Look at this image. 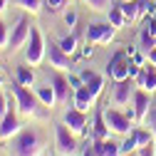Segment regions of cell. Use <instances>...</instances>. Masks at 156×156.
<instances>
[{
	"instance_id": "cell-11",
	"label": "cell",
	"mask_w": 156,
	"mask_h": 156,
	"mask_svg": "<svg viewBox=\"0 0 156 156\" xmlns=\"http://www.w3.org/2000/svg\"><path fill=\"white\" fill-rule=\"evenodd\" d=\"M17 107H10L5 112V116L0 119V141H10L17 136V131H20V119H17Z\"/></svg>"
},
{
	"instance_id": "cell-41",
	"label": "cell",
	"mask_w": 156,
	"mask_h": 156,
	"mask_svg": "<svg viewBox=\"0 0 156 156\" xmlns=\"http://www.w3.org/2000/svg\"><path fill=\"white\" fill-rule=\"evenodd\" d=\"M0 84H3V77H0Z\"/></svg>"
},
{
	"instance_id": "cell-28",
	"label": "cell",
	"mask_w": 156,
	"mask_h": 156,
	"mask_svg": "<svg viewBox=\"0 0 156 156\" xmlns=\"http://www.w3.org/2000/svg\"><path fill=\"white\" fill-rule=\"evenodd\" d=\"M151 47H156V37H154V35H149V32L141 27V50H146V52H149Z\"/></svg>"
},
{
	"instance_id": "cell-16",
	"label": "cell",
	"mask_w": 156,
	"mask_h": 156,
	"mask_svg": "<svg viewBox=\"0 0 156 156\" xmlns=\"http://www.w3.org/2000/svg\"><path fill=\"white\" fill-rule=\"evenodd\" d=\"M109 124L104 119V109H94V116H92V126H89V136L92 139H109Z\"/></svg>"
},
{
	"instance_id": "cell-38",
	"label": "cell",
	"mask_w": 156,
	"mask_h": 156,
	"mask_svg": "<svg viewBox=\"0 0 156 156\" xmlns=\"http://www.w3.org/2000/svg\"><path fill=\"white\" fill-rule=\"evenodd\" d=\"M146 62H151V65H156V47H151V50L146 52Z\"/></svg>"
},
{
	"instance_id": "cell-34",
	"label": "cell",
	"mask_w": 156,
	"mask_h": 156,
	"mask_svg": "<svg viewBox=\"0 0 156 156\" xmlns=\"http://www.w3.org/2000/svg\"><path fill=\"white\" fill-rule=\"evenodd\" d=\"M65 25H67V27H74V25H77V12H74V10H67V12H65Z\"/></svg>"
},
{
	"instance_id": "cell-22",
	"label": "cell",
	"mask_w": 156,
	"mask_h": 156,
	"mask_svg": "<svg viewBox=\"0 0 156 156\" xmlns=\"http://www.w3.org/2000/svg\"><path fill=\"white\" fill-rule=\"evenodd\" d=\"M107 20H109V23H112L116 30H119V27H124V25L129 23V20H126V15L122 12V8H119V5H112V8H109V12H107Z\"/></svg>"
},
{
	"instance_id": "cell-2",
	"label": "cell",
	"mask_w": 156,
	"mask_h": 156,
	"mask_svg": "<svg viewBox=\"0 0 156 156\" xmlns=\"http://www.w3.org/2000/svg\"><path fill=\"white\" fill-rule=\"evenodd\" d=\"M10 92H12V97H15V107H17V112H20L23 116H37V112H40V99H37V94H35V89H27L25 84H20V82H12L10 84Z\"/></svg>"
},
{
	"instance_id": "cell-15",
	"label": "cell",
	"mask_w": 156,
	"mask_h": 156,
	"mask_svg": "<svg viewBox=\"0 0 156 156\" xmlns=\"http://www.w3.org/2000/svg\"><path fill=\"white\" fill-rule=\"evenodd\" d=\"M134 82H136V87H141V89H146L149 94H154V92H156V65L146 62V65L139 69V74L134 77Z\"/></svg>"
},
{
	"instance_id": "cell-7",
	"label": "cell",
	"mask_w": 156,
	"mask_h": 156,
	"mask_svg": "<svg viewBox=\"0 0 156 156\" xmlns=\"http://www.w3.org/2000/svg\"><path fill=\"white\" fill-rule=\"evenodd\" d=\"M116 27L107 20V23H92L87 25V42L89 45H109L114 40Z\"/></svg>"
},
{
	"instance_id": "cell-36",
	"label": "cell",
	"mask_w": 156,
	"mask_h": 156,
	"mask_svg": "<svg viewBox=\"0 0 156 156\" xmlns=\"http://www.w3.org/2000/svg\"><path fill=\"white\" fill-rule=\"evenodd\" d=\"M80 156H97V151H94V144H87V146H82Z\"/></svg>"
},
{
	"instance_id": "cell-5",
	"label": "cell",
	"mask_w": 156,
	"mask_h": 156,
	"mask_svg": "<svg viewBox=\"0 0 156 156\" xmlns=\"http://www.w3.org/2000/svg\"><path fill=\"white\" fill-rule=\"evenodd\" d=\"M139 65H134V60H129V57L124 55V52H116L112 60H109V67H107V72H109V77L114 82H122V80H134L136 74H139Z\"/></svg>"
},
{
	"instance_id": "cell-40",
	"label": "cell",
	"mask_w": 156,
	"mask_h": 156,
	"mask_svg": "<svg viewBox=\"0 0 156 156\" xmlns=\"http://www.w3.org/2000/svg\"><path fill=\"white\" fill-rule=\"evenodd\" d=\"M5 5H8V0H0V12L5 10Z\"/></svg>"
},
{
	"instance_id": "cell-13",
	"label": "cell",
	"mask_w": 156,
	"mask_h": 156,
	"mask_svg": "<svg viewBox=\"0 0 156 156\" xmlns=\"http://www.w3.org/2000/svg\"><path fill=\"white\" fill-rule=\"evenodd\" d=\"M131 107L136 112V124H144L146 116H149V109H151V94L141 87H136L134 92V99H131Z\"/></svg>"
},
{
	"instance_id": "cell-39",
	"label": "cell",
	"mask_w": 156,
	"mask_h": 156,
	"mask_svg": "<svg viewBox=\"0 0 156 156\" xmlns=\"http://www.w3.org/2000/svg\"><path fill=\"white\" fill-rule=\"evenodd\" d=\"M82 57H92V47H89V45L82 50Z\"/></svg>"
},
{
	"instance_id": "cell-19",
	"label": "cell",
	"mask_w": 156,
	"mask_h": 156,
	"mask_svg": "<svg viewBox=\"0 0 156 156\" xmlns=\"http://www.w3.org/2000/svg\"><path fill=\"white\" fill-rule=\"evenodd\" d=\"M35 94H37V99H40V104L45 109H55L57 107V94H55L52 82L50 84H35Z\"/></svg>"
},
{
	"instance_id": "cell-9",
	"label": "cell",
	"mask_w": 156,
	"mask_h": 156,
	"mask_svg": "<svg viewBox=\"0 0 156 156\" xmlns=\"http://www.w3.org/2000/svg\"><path fill=\"white\" fill-rule=\"evenodd\" d=\"M134 92H136V82L131 80H122V82H114V92H112V104L114 107H129L134 99Z\"/></svg>"
},
{
	"instance_id": "cell-27",
	"label": "cell",
	"mask_w": 156,
	"mask_h": 156,
	"mask_svg": "<svg viewBox=\"0 0 156 156\" xmlns=\"http://www.w3.org/2000/svg\"><path fill=\"white\" fill-rule=\"evenodd\" d=\"M67 3H69V0H45V5H47L50 12H62L67 8Z\"/></svg>"
},
{
	"instance_id": "cell-4",
	"label": "cell",
	"mask_w": 156,
	"mask_h": 156,
	"mask_svg": "<svg viewBox=\"0 0 156 156\" xmlns=\"http://www.w3.org/2000/svg\"><path fill=\"white\" fill-rule=\"evenodd\" d=\"M42 60H47V42L40 32V27L32 25V32H30V40L25 45V62L30 67H40Z\"/></svg>"
},
{
	"instance_id": "cell-37",
	"label": "cell",
	"mask_w": 156,
	"mask_h": 156,
	"mask_svg": "<svg viewBox=\"0 0 156 156\" xmlns=\"http://www.w3.org/2000/svg\"><path fill=\"white\" fill-rule=\"evenodd\" d=\"M131 60H134V65H139V67L146 65V60H144V55H141V52H134V55H131Z\"/></svg>"
},
{
	"instance_id": "cell-12",
	"label": "cell",
	"mask_w": 156,
	"mask_h": 156,
	"mask_svg": "<svg viewBox=\"0 0 156 156\" xmlns=\"http://www.w3.org/2000/svg\"><path fill=\"white\" fill-rule=\"evenodd\" d=\"M62 122L77 134V136H84L87 134V112H82V109H77L74 104L65 112V116H62Z\"/></svg>"
},
{
	"instance_id": "cell-1",
	"label": "cell",
	"mask_w": 156,
	"mask_h": 156,
	"mask_svg": "<svg viewBox=\"0 0 156 156\" xmlns=\"http://www.w3.org/2000/svg\"><path fill=\"white\" fill-rule=\"evenodd\" d=\"M12 156H45V136L40 129H20L12 139Z\"/></svg>"
},
{
	"instance_id": "cell-43",
	"label": "cell",
	"mask_w": 156,
	"mask_h": 156,
	"mask_svg": "<svg viewBox=\"0 0 156 156\" xmlns=\"http://www.w3.org/2000/svg\"><path fill=\"white\" fill-rule=\"evenodd\" d=\"M55 156H57V154H55Z\"/></svg>"
},
{
	"instance_id": "cell-35",
	"label": "cell",
	"mask_w": 156,
	"mask_h": 156,
	"mask_svg": "<svg viewBox=\"0 0 156 156\" xmlns=\"http://www.w3.org/2000/svg\"><path fill=\"white\" fill-rule=\"evenodd\" d=\"M67 80H69V84H72V89H80V87L84 84V80H82V77H80V74H69V77H67Z\"/></svg>"
},
{
	"instance_id": "cell-10",
	"label": "cell",
	"mask_w": 156,
	"mask_h": 156,
	"mask_svg": "<svg viewBox=\"0 0 156 156\" xmlns=\"http://www.w3.org/2000/svg\"><path fill=\"white\" fill-rule=\"evenodd\" d=\"M47 65L52 67V69H57V72H65V69H69L72 67V60H69V55L60 47V42H47Z\"/></svg>"
},
{
	"instance_id": "cell-3",
	"label": "cell",
	"mask_w": 156,
	"mask_h": 156,
	"mask_svg": "<svg viewBox=\"0 0 156 156\" xmlns=\"http://www.w3.org/2000/svg\"><path fill=\"white\" fill-rule=\"evenodd\" d=\"M80 149V141H77V134L65 124H55V154L57 156H77Z\"/></svg>"
},
{
	"instance_id": "cell-29",
	"label": "cell",
	"mask_w": 156,
	"mask_h": 156,
	"mask_svg": "<svg viewBox=\"0 0 156 156\" xmlns=\"http://www.w3.org/2000/svg\"><path fill=\"white\" fill-rule=\"evenodd\" d=\"M8 42H10V30L8 25L0 20V50H8Z\"/></svg>"
},
{
	"instance_id": "cell-18",
	"label": "cell",
	"mask_w": 156,
	"mask_h": 156,
	"mask_svg": "<svg viewBox=\"0 0 156 156\" xmlns=\"http://www.w3.org/2000/svg\"><path fill=\"white\" fill-rule=\"evenodd\" d=\"M139 146H141V124H134L131 131L124 136V141H122V154L129 156L134 151H139Z\"/></svg>"
},
{
	"instance_id": "cell-32",
	"label": "cell",
	"mask_w": 156,
	"mask_h": 156,
	"mask_svg": "<svg viewBox=\"0 0 156 156\" xmlns=\"http://www.w3.org/2000/svg\"><path fill=\"white\" fill-rule=\"evenodd\" d=\"M154 149H156V141H149V144L139 146V156H154Z\"/></svg>"
},
{
	"instance_id": "cell-21",
	"label": "cell",
	"mask_w": 156,
	"mask_h": 156,
	"mask_svg": "<svg viewBox=\"0 0 156 156\" xmlns=\"http://www.w3.org/2000/svg\"><path fill=\"white\" fill-rule=\"evenodd\" d=\"M141 3H144V0H122V3H119V8L126 15L129 23H134V20L141 17Z\"/></svg>"
},
{
	"instance_id": "cell-14",
	"label": "cell",
	"mask_w": 156,
	"mask_h": 156,
	"mask_svg": "<svg viewBox=\"0 0 156 156\" xmlns=\"http://www.w3.org/2000/svg\"><path fill=\"white\" fill-rule=\"evenodd\" d=\"M52 87H55V94H57V104H69L74 99V89H72V84L65 74L57 72L52 77Z\"/></svg>"
},
{
	"instance_id": "cell-8",
	"label": "cell",
	"mask_w": 156,
	"mask_h": 156,
	"mask_svg": "<svg viewBox=\"0 0 156 156\" xmlns=\"http://www.w3.org/2000/svg\"><path fill=\"white\" fill-rule=\"evenodd\" d=\"M104 119L112 129V134H119V136H126L134 126V122L126 116V112H119V109H114V107H107L104 109Z\"/></svg>"
},
{
	"instance_id": "cell-31",
	"label": "cell",
	"mask_w": 156,
	"mask_h": 156,
	"mask_svg": "<svg viewBox=\"0 0 156 156\" xmlns=\"http://www.w3.org/2000/svg\"><path fill=\"white\" fill-rule=\"evenodd\" d=\"M144 30H146L149 35H154V37H156V17H154V15L144 17Z\"/></svg>"
},
{
	"instance_id": "cell-6",
	"label": "cell",
	"mask_w": 156,
	"mask_h": 156,
	"mask_svg": "<svg viewBox=\"0 0 156 156\" xmlns=\"http://www.w3.org/2000/svg\"><path fill=\"white\" fill-rule=\"evenodd\" d=\"M30 32H32V23H30V17H27V15H20V17H17V23H15V27L10 30V42H8V50H10V52H15V50L25 47V45H27V40H30Z\"/></svg>"
},
{
	"instance_id": "cell-42",
	"label": "cell",
	"mask_w": 156,
	"mask_h": 156,
	"mask_svg": "<svg viewBox=\"0 0 156 156\" xmlns=\"http://www.w3.org/2000/svg\"><path fill=\"white\" fill-rule=\"evenodd\" d=\"M45 156H47V154H45Z\"/></svg>"
},
{
	"instance_id": "cell-30",
	"label": "cell",
	"mask_w": 156,
	"mask_h": 156,
	"mask_svg": "<svg viewBox=\"0 0 156 156\" xmlns=\"http://www.w3.org/2000/svg\"><path fill=\"white\" fill-rule=\"evenodd\" d=\"M146 126H149V131L156 136V107H151L149 109V116H146V122H144Z\"/></svg>"
},
{
	"instance_id": "cell-33",
	"label": "cell",
	"mask_w": 156,
	"mask_h": 156,
	"mask_svg": "<svg viewBox=\"0 0 156 156\" xmlns=\"http://www.w3.org/2000/svg\"><path fill=\"white\" fill-rule=\"evenodd\" d=\"M10 109V102H8V97L3 94V89H0V119L5 116V112Z\"/></svg>"
},
{
	"instance_id": "cell-23",
	"label": "cell",
	"mask_w": 156,
	"mask_h": 156,
	"mask_svg": "<svg viewBox=\"0 0 156 156\" xmlns=\"http://www.w3.org/2000/svg\"><path fill=\"white\" fill-rule=\"evenodd\" d=\"M17 82H20V84H25V87L35 84V69H32L30 65H23V67H17Z\"/></svg>"
},
{
	"instance_id": "cell-17",
	"label": "cell",
	"mask_w": 156,
	"mask_h": 156,
	"mask_svg": "<svg viewBox=\"0 0 156 156\" xmlns=\"http://www.w3.org/2000/svg\"><path fill=\"white\" fill-rule=\"evenodd\" d=\"M94 102H97V94L87 87V84H82L80 89H74V99H72V104L77 107V109H82V112H89L92 107H94Z\"/></svg>"
},
{
	"instance_id": "cell-25",
	"label": "cell",
	"mask_w": 156,
	"mask_h": 156,
	"mask_svg": "<svg viewBox=\"0 0 156 156\" xmlns=\"http://www.w3.org/2000/svg\"><path fill=\"white\" fill-rule=\"evenodd\" d=\"M84 5L94 12H109V8L114 5L112 0H84Z\"/></svg>"
},
{
	"instance_id": "cell-20",
	"label": "cell",
	"mask_w": 156,
	"mask_h": 156,
	"mask_svg": "<svg viewBox=\"0 0 156 156\" xmlns=\"http://www.w3.org/2000/svg\"><path fill=\"white\" fill-rule=\"evenodd\" d=\"M97 156H124L122 154V144H116L112 139H92Z\"/></svg>"
},
{
	"instance_id": "cell-24",
	"label": "cell",
	"mask_w": 156,
	"mask_h": 156,
	"mask_svg": "<svg viewBox=\"0 0 156 156\" xmlns=\"http://www.w3.org/2000/svg\"><path fill=\"white\" fill-rule=\"evenodd\" d=\"M17 8H23L30 15H37L42 10V0H17Z\"/></svg>"
},
{
	"instance_id": "cell-26",
	"label": "cell",
	"mask_w": 156,
	"mask_h": 156,
	"mask_svg": "<svg viewBox=\"0 0 156 156\" xmlns=\"http://www.w3.org/2000/svg\"><path fill=\"white\" fill-rule=\"evenodd\" d=\"M60 47H62L67 55H72V52L77 50V35H65L62 40H60Z\"/></svg>"
}]
</instances>
